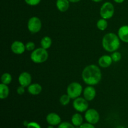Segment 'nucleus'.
Segmentation results:
<instances>
[{
  "label": "nucleus",
  "instance_id": "f257e3e1",
  "mask_svg": "<svg viewBox=\"0 0 128 128\" xmlns=\"http://www.w3.org/2000/svg\"><path fill=\"white\" fill-rule=\"evenodd\" d=\"M82 78L84 82L89 86L98 84L102 78L101 70L95 64L87 66L82 71Z\"/></svg>",
  "mask_w": 128,
  "mask_h": 128
},
{
  "label": "nucleus",
  "instance_id": "f03ea898",
  "mask_svg": "<svg viewBox=\"0 0 128 128\" xmlns=\"http://www.w3.org/2000/svg\"><path fill=\"white\" fill-rule=\"evenodd\" d=\"M102 46L108 52H113L117 51L120 46V39L118 35L113 32H109L103 36Z\"/></svg>",
  "mask_w": 128,
  "mask_h": 128
},
{
  "label": "nucleus",
  "instance_id": "7ed1b4c3",
  "mask_svg": "<svg viewBox=\"0 0 128 128\" xmlns=\"http://www.w3.org/2000/svg\"><path fill=\"white\" fill-rule=\"evenodd\" d=\"M48 52L47 50L42 48H38L35 49L31 54V60L33 62L36 64H40L47 61L48 58Z\"/></svg>",
  "mask_w": 128,
  "mask_h": 128
},
{
  "label": "nucleus",
  "instance_id": "20e7f679",
  "mask_svg": "<svg viewBox=\"0 0 128 128\" xmlns=\"http://www.w3.org/2000/svg\"><path fill=\"white\" fill-rule=\"evenodd\" d=\"M82 92H83L82 86L79 82H71L67 88V94L70 96L71 99L73 100L80 97Z\"/></svg>",
  "mask_w": 128,
  "mask_h": 128
},
{
  "label": "nucleus",
  "instance_id": "39448f33",
  "mask_svg": "<svg viewBox=\"0 0 128 128\" xmlns=\"http://www.w3.org/2000/svg\"><path fill=\"white\" fill-rule=\"evenodd\" d=\"M100 16L102 18L109 20L113 16L114 14V5L110 2H105L100 8Z\"/></svg>",
  "mask_w": 128,
  "mask_h": 128
},
{
  "label": "nucleus",
  "instance_id": "423d86ee",
  "mask_svg": "<svg viewBox=\"0 0 128 128\" xmlns=\"http://www.w3.org/2000/svg\"><path fill=\"white\" fill-rule=\"evenodd\" d=\"M42 27V22L38 17H31L28 22V29L32 34L38 32Z\"/></svg>",
  "mask_w": 128,
  "mask_h": 128
},
{
  "label": "nucleus",
  "instance_id": "0eeeda50",
  "mask_svg": "<svg viewBox=\"0 0 128 128\" xmlns=\"http://www.w3.org/2000/svg\"><path fill=\"white\" fill-rule=\"evenodd\" d=\"M72 106L76 111L80 112H83L88 110L89 104L84 98L78 97L74 100Z\"/></svg>",
  "mask_w": 128,
  "mask_h": 128
},
{
  "label": "nucleus",
  "instance_id": "6e6552de",
  "mask_svg": "<svg viewBox=\"0 0 128 128\" xmlns=\"http://www.w3.org/2000/svg\"><path fill=\"white\" fill-rule=\"evenodd\" d=\"M84 117L86 121L92 124L98 123L100 119V114L94 109H88L85 112Z\"/></svg>",
  "mask_w": 128,
  "mask_h": 128
},
{
  "label": "nucleus",
  "instance_id": "1a4fd4ad",
  "mask_svg": "<svg viewBox=\"0 0 128 128\" xmlns=\"http://www.w3.org/2000/svg\"><path fill=\"white\" fill-rule=\"evenodd\" d=\"M32 78L31 74L28 72H22L20 74L18 78V82L21 86L23 87H28L31 83Z\"/></svg>",
  "mask_w": 128,
  "mask_h": 128
},
{
  "label": "nucleus",
  "instance_id": "9d476101",
  "mask_svg": "<svg viewBox=\"0 0 128 128\" xmlns=\"http://www.w3.org/2000/svg\"><path fill=\"white\" fill-rule=\"evenodd\" d=\"M11 50L16 54H21L25 51L26 46L21 41H15L11 44Z\"/></svg>",
  "mask_w": 128,
  "mask_h": 128
},
{
  "label": "nucleus",
  "instance_id": "9b49d317",
  "mask_svg": "<svg viewBox=\"0 0 128 128\" xmlns=\"http://www.w3.org/2000/svg\"><path fill=\"white\" fill-rule=\"evenodd\" d=\"M84 98L88 101H91L94 99L96 95V91L93 86H88L83 90Z\"/></svg>",
  "mask_w": 128,
  "mask_h": 128
},
{
  "label": "nucleus",
  "instance_id": "f8f14e48",
  "mask_svg": "<svg viewBox=\"0 0 128 128\" xmlns=\"http://www.w3.org/2000/svg\"><path fill=\"white\" fill-rule=\"evenodd\" d=\"M46 121L50 125L58 126L61 122V119L58 114L55 112H51L46 116Z\"/></svg>",
  "mask_w": 128,
  "mask_h": 128
},
{
  "label": "nucleus",
  "instance_id": "ddd939ff",
  "mask_svg": "<svg viewBox=\"0 0 128 128\" xmlns=\"http://www.w3.org/2000/svg\"><path fill=\"white\" fill-rule=\"evenodd\" d=\"M112 58L111 56L109 55H103L101 57H100L98 60V64L100 67L106 68H108L111 65L112 62Z\"/></svg>",
  "mask_w": 128,
  "mask_h": 128
},
{
  "label": "nucleus",
  "instance_id": "4468645a",
  "mask_svg": "<svg viewBox=\"0 0 128 128\" xmlns=\"http://www.w3.org/2000/svg\"><path fill=\"white\" fill-rule=\"evenodd\" d=\"M118 35L120 40L128 43V25H124L120 27L118 31Z\"/></svg>",
  "mask_w": 128,
  "mask_h": 128
},
{
  "label": "nucleus",
  "instance_id": "2eb2a0df",
  "mask_svg": "<svg viewBox=\"0 0 128 128\" xmlns=\"http://www.w3.org/2000/svg\"><path fill=\"white\" fill-rule=\"evenodd\" d=\"M28 91L31 95H38L42 91V86L38 83L31 84L28 87Z\"/></svg>",
  "mask_w": 128,
  "mask_h": 128
},
{
  "label": "nucleus",
  "instance_id": "dca6fc26",
  "mask_svg": "<svg viewBox=\"0 0 128 128\" xmlns=\"http://www.w3.org/2000/svg\"><path fill=\"white\" fill-rule=\"evenodd\" d=\"M70 2L69 0H57L56 8L61 12H66L70 8Z\"/></svg>",
  "mask_w": 128,
  "mask_h": 128
},
{
  "label": "nucleus",
  "instance_id": "f3484780",
  "mask_svg": "<svg viewBox=\"0 0 128 128\" xmlns=\"http://www.w3.org/2000/svg\"><path fill=\"white\" fill-rule=\"evenodd\" d=\"M71 122L74 126L80 127L81 124H82L83 118L80 113H75L71 118Z\"/></svg>",
  "mask_w": 128,
  "mask_h": 128
},
{
  "label": "nucleus",
  "instance_id": "a211bd4d",
  "mask_svg": "<svg viewBox=\"0 0 128 128\" xmlns=\"http://www.w3.org/2000/svg\"><path fill=\"white\" fill-rule=\"evenodd\" d=\"M10 93V90L8 85L1 83L0 84V98L1 100H4L7 98Z\"/></svg>",
  "mask_w": 128,
  "mask_h": 128
},
{
  "label": "nucleus",
  "instance_id": "6ab92c4d",
  "mask_svg": "<svg viewBox=\"0 0 128 128\" xmlns=\"http://www.w3.org/2000/svg\"><path fill=\"white\" fill-rule=\"evenodd\" d=\"M51 44H52V40L51 38L49 36H44L41 39V46L42 48L48 50L51 47Z\"/></svg>",
  "mask_w": 128,
  "mask_h": 128
},
{
  "label": "nucleus",
  "instance_id": "aec40b11",
  "mask_svg": "<svg viewBox=\"0 0 128 128\" xmlns=\"http://www.w3.org/2000/svg\"><path fill=\"white\" fill-rule=\"evenodd\" d=\"M1 82L4 84L8 85L12 81V76L8 72H4L2 74L1 78Z\"/></svg>",
  "mask_w": 128,
  "mask_h": 128
},
{
  "label": "nucleus",
  "instance_id": "412c9836",
  "mask_svg": "<svg viewBox=\"0 0 128 128\" xmlns=\"http://www.w3.org/2000/svg\"><path fill=\"white\" fill-rule=\"evenodd\" d=\"M96 26H97L98 29L100 30V31H104L108 27L107 20L103 18L100 19L98 21Z\"/></svg>",
  "mask_w": 128,
  "mask_h": 128
},
{
  "label": "nucleus",
  "instance_id": "4be33fe9",
  "mask_svg": "<svg viewBox=\"0 0 128 128\" xmlns=\"http://www.w3.org/2000/svg\"><path fill=\"white\" fill-rule=\"evenodd\" d=\"M70 100H71V98L70 97V96L68 94H66L62 95L60 97V102L62 106H66V105L70 103Z\"/></svg>",
  "mask_w": 128,
  "mask_h": 128
},
{
  "label": "nucleus",
  "instance_id": "5701e85b",
  "mask_svg": "<svg viewBox=\"0 0 128 128\" xmlns=\"http://www.w3.org/2000/svg\"><path fill=\"white\" fill-rule=\"evenodd\" d=\"M112 60L114 62H118L121 59V54L118 51H114L111 55Z\"/></svg>",
  "mask_w": 128,
  "mask_h": 128
},
{
  "label": "nucleus",
  "instance_id": "b1692460",
  "mask_svg": "<svg viewBox=\"0 0 128 128\" xmlns=\"http://www.w3.org/2000/svg\"><path fill=\"white\" fill-rule=\"evenodd\" d=\"M58 128H75L74 126L72 124H71L69 122H61L58 125Z\"/></svg>",
  "mask_w": 128,
  "mask_h": 128
},
{
  "label": "nucleus",
  "instance_id": "393cba45",
  "mask_svg": "<svg viewBox=\"0 0 128 128\" xmlns=\"http://www.w3.org/2000/svg\"><path fill=\"white\" fill-rule=\"evenodd\" d=\"M25 46H26V50L29 51H33L35 50V47H36L34 42H32V41L28 42L25 45Z\"/></svg>",
  "mask_w": 128,
  "mask_h": 128
},
{
  "label": "nucleus",
  "instance_id": "a878e982",
  "mask_svg": "<svg viewBox=\"0 0 128 128\" xmlns=\"http://www.w3.org/2000/svg\"><path fill=\"white\" fill-rule=\"evenodd\" d=\"M41 0H24L25 2L28 5H30L31 6H37L38 4L40 3Z\"/></svg>",
  "mask_w": 128,
  "mask_h": 128
},
{
  "label": "nucleus",
  "instance_id": "bb28decb",
  "mask_svg": "<svg viewBox=\"0 0 128 128\" xmlns=\"http://www.w3.org/2000/svg\"><path fill=\"white\" fill-rule=\"evenodd\" d=\"M27 128H41L40 125L36 122H30L27 125Z\"/></svg>",
  "mask_w": 128,
  "mask_h": 128
},
{
  "label": "nucleus",
  "instance_id": "cd10ccee",
  "mask_svg": "<svg viewBox=\"0 0 128 128\" xmlns=\"http://www.w3.org/2000/svg\"><path fill=\"white\" fill-rule=\"evenodd\" d=\"M24 92H25V88L24 87L21 86V85H20L19 87H18L17 92H18V94L22 95V94H23L24 93Z\"/></svg>",
  "mask_w": 128,
  "mask_h": 128
},
{
  "label": "nucleus",
  "instance_id": "c85d7f7f",
  "mask_svg": "<svg viewBox=\"0 0 128 128\" xmlns=\"http://www.w3.org/2000/svg\"><path fill=\"white\" fill-rule=\"evenodd\" d=\"M80 128H95V127L92 124L87 122V123H84L82 124H81L80 126Z\"/></svg>",
  "mask_w": 128,
  "mask_h": 128
},
{
  "label": "nucleus",
  "instance_id": "c756f323",
  "mask_svg": "<svg viewBox=\"0 0 128 128\" xmlns=\"http://www.w3.org/2000/svg\"><path fill=\"white\" fill-rule=\"evenodd\" d=\"M113 1H114L115 2H116V3L121 4V3H122L125 0H113Z\"/></svg>",
  "mask_w": 128,
  "mask_h": 128
},
{
  "label": "nucleus",
  "instance_id": "7c9ffc66",
  "mask_svg": "<svg viewBox=\"0 0 128 128\" xmlns=\"http://www.w3.org/2000/svg\"><path fill=\"white\" fill-rule=\"evenodd\" d=\"M70 2H80V1L81 0H69Z\"/></svg>",
  "mask_w": 128,
  "mask_h": 128
},
{
  "label": "nucleus",
  "instance_id": "2f4dec72",
  "mask_svg": "<svg viewBox=\"0 0 128 128\" xmlns=\"http://www.w3.org/2000/svg\"><path fill=\"white\" fill-rule=\"evenodd\" d=\"M91 1L95 2H101L102 1H103V0H91Z\"/></svg>",
  "mask_w": 128,
  "mask_h": 128
},
{
  "label": "nucleus",
  "instance_id": "473e14b6",
  "mask_svg": "<svg viewBox=\"0 0 128 128\" xmlns=\"http://www.w3.org/2000/svg\"><path fill=\"white\" fill-rule=\"evenodd\" d=\"M48 128H53V126H52V125H50V126L48 127Z\"/></svg>",
  "mask_w": 128,
  "mask_h": 128
}]
</instances>
